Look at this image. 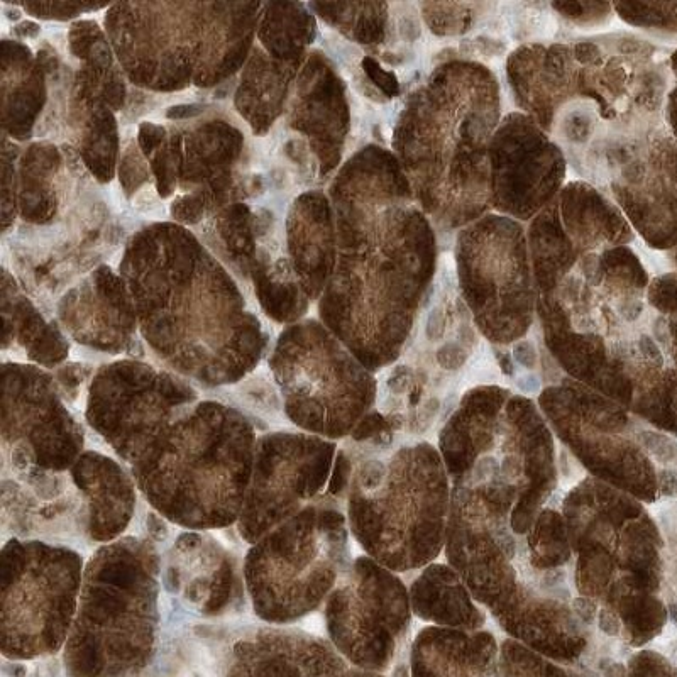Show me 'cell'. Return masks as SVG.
<instances>
[{
	"mask_svg": "<svg viewBox=\"0 0 677 677\" xmlns=\"http://www.w3.org/2000/svg\"><path fill=\"white\" fill-rule=\"evenodd\" d=\"M258 430L217 400L188 407L131 468L144 503L192 532L236 527L253 474Z\"/></svg>",
	"mask_w": 677,
	"mask_h": 677,
	"instance_id": "1",
	"label": "cell"
},
{
	"mask_svg": "<svg viewBox=\"0 0 677 677\" xmlns=\"http://www.w3.org/2000/svg\"><path fill=\"white\" fill-rule=\"evenodd\" d=\"M163 552L148 535L97 547L83 571L77 617L63 649L68 677H136L163 633Z\"/></svg>",
	"mask_w": 677,
	"mask_h": 677,
	"instance_id": "2",
	"label": "cell"
},
{
	"mask_svg": "<svg viewBox=\"0 0 677 677\" xmlns=\"http://www.w3.org/2000/svg\"><path fill=\"white\" fill-rule=\"evenodd\" d=\"M349 562L346 518L312 503L249 545L243 574L254 617L288 627L324 605Z\"/></svg>",
	"mask_w": 677,
	"mask_h": 677,
	"instance_id": "3",
	"label": "cell"
},
{
	"mask_svg": "<svg viewBox=\"0 0 677 677\" xmlns=\"http://www.w3.org/2000/svg\"><path fill=\"white\" fill-rule=\"evenodd\" d=\"M83 552L9 539L0 552V647L9 661H36L67 645L82 593Z\"/></svg>",
	"mask_w": 677,
	"mask_h": 677,
	"instance_id": "4",
	"label": "cell"
},
{
	"mask_svg": "<svg viewBox=\"0 0 677 677\" xmlns=\"http://www.w3.org/2000/svg\"><path fill=\"white\" fill-rule=\"evenodd\" d=\"M199 402L192 386L146 364L117 363L90 386L83 422L131 469L180 413Z\"/></svg>",
	"mask_w": 677,
	"mask_h": 677,
	"instance_id": "5",
	"label": "cell"
},
{
	"mask_svg": "<svg viewBox=\"0 0 677 677\" xmlns=\"http://www.w3.org/2000/svg\"><path fill=\"white\" fill-rule=\"evenodd\" d=\"M82 424L38 369L6 366L2 403V474H65L87 444Z\"/></svg>",
	"mask_w": 677,
	"mask_h": 677,
	"instance_id": "6",
	"label": "cell"
},
{
	"mask_svg": "<svg viewBox=\"0 0 677 677\" xmlns=\"http://www.w3.org/2000/svg\"><path fill=\"white\" fill-rule=\"evenodd\" d=\"M281 403L290 424L324 439H341L368 407L363 376L319 337L293 336L273 358Z\"/></svg>",
	"mask_w": 677,
	"mask_h": 677,
	"instance_id": "7",
	"label": "cell"
},
{
	"mask_svg": "<svg viewBox=\"0 0 677 677\" xmlns=\"http://www.w3.org/2000/svg\"><path fill=\"white\" fill-rule=\"evenodd\" d=\"M336 444L302 430L258 435L253 474L236 532L253 545L314 503L331 481Z\"/></svg>",
	"mask_w": 677,
	"mask_h": 677,
	"instance_id": "8",
	"label": "cell"
},
{
	"mask_svg": "<svg viewBox=\"0 0 677 677\" xmlns=\"http://www.w3.org/2000/svg\"><path fill=\"white\" fill-rule=\"evenodd\" d=\"M163 588L202 618L226 617L248 600L243 566L210 532L185 530L173 540L163 554Z\"/></svg>",
	"mask_w": 677,
	"mask_h": 677,
	"instance_id": "9",
	"label": "cell"
},
{
	"mask_svg": "<svg viewBox=\"0 0 677 677\" xmlns=\"http://www.w3.org/2000/svg\"><path fill=\"white\" fill-rule=\"evenodd\" d=\"M4 540H43L83 552L85 532L82 495L65 474H2Z\"/></svg>",
	"mask_w": 677,
	"mask_h": 677,
	"instance_id": "10",
	"label": "cell"
},
{
	"mask_svg": "<svg viewBox=\"0 0 677 677\" xmlns=\"http://www.w3.org/2000/svg\"><path fill=\"white\" fill-rule=\"evenodd\" d=\"M227 677H347L324 640L300 628H253L232 644Z\"/></svg>",
	"mask_w": 677,
	"mask_h": 677,
	"instance_id": "11",
	"label": "cell"
},
{
	"mask_svg": "<svg viewBox=\"0 0 677 677\" xmlns=\"http://www.w3.org/2000/svg\"><path fill=\"white\" fill-rule=\"evenodd\" d=\"M70 476L82 495L89 544L97 549L127 535L141 496L131 469L111 454L87 449Z\"/></svg>",
	"mask_w": 677,
	"mask_h": 677,
	"instance_id": "12",
	"label": "cell"
},
{
	"mask_svg": "<svg viewBox=\"0 0 677 677\" xmlns=\"http://www.w3.org/2000/svg\"><path fill=\"white\" fill-rule=\"evenodd\" d=\"M439 412V402L432 398L429 402L425 403L424 408H422V413H420V420L422 422H432L435 419V415Z\"/></svg>",
	"mask_w": 677,
	"mask_h": 677,
	"instance_id": "13",
	"label": "cell"
},
{
	"mask_svg": "<svg viewBox=\"0 0 677 677\" xmlns=\"http://www.w3.org/2000/svg\"><path fill=\"white\" fill-rule=\"evenodd\" d=\"M515 354H517L518 363H522L523 366H527V356L534 358V349L530 346L529 342H520L517 347H515ZM535 359V358H534Z\"/></svg>",
	"mask_w": 677,
	"mask_h": 677,
	"instance_id": "14",
	"label": "cell"
},
{
	"mask_svg": "<svg viewBox=\"0 0 677 677\" xmlns=\"http://www.w3.org/2000/svg\"><path fill=\"white\" fill-rule=\"evenodd\" d=\"M518 388L525 393H534V391L539 390V380L532 375L523 376L518 380Z\"/></svg>",
	"mask_w": 677,
	"mask_h": 677,
	"instance_id": "15",
	"label": "cell"
},
{
	"mask_svg": "<svg viewBox=\"0 0 677 677\" xmlns=\"http://www.w3.org/2000/svg\"><path fill=\"white\" fill-rule=\"evenodd\" d=\"M671 617L677 623V605H671Z\"/></svg>",
	"mask_w": 677,
	"mask_h": 677,
	"instance_id": "16",
	"label": "cell"
}]
</instances>
